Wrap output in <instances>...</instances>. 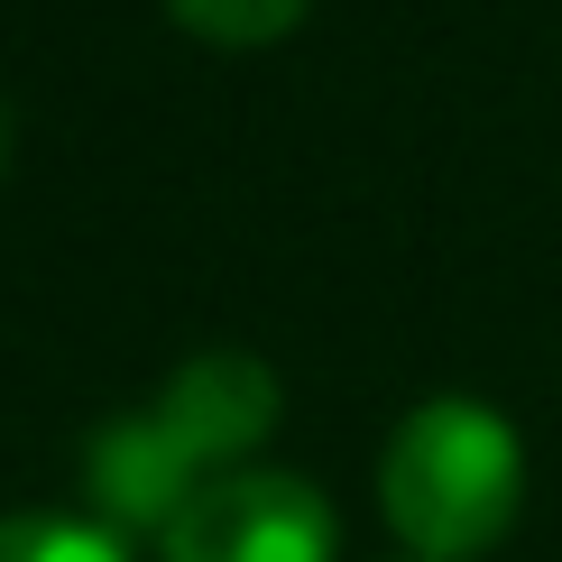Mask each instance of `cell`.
<instances>
[{
	"label": "cell",
	"instance_id": "4",
	"mask_svg": "<svg viewBox=\"0 0 562 562\" xmlns=\"http://www.w3.org/2000/svg\"><path fill=\"white\" fill-rule=\"evenodd\" d=\"M0 562H130L111 526L56 517V507H29V517H0Z\"/></svg>",
	"mask_w": 562,
	"mask_h": 562
},
{
	"label": "cell",
	"instance_id": "2",
	"mask_svg": "<svg viewBox=\"0 0 562 562\" xmlns=\"http://www.w3.org/2000/svg\"><path fill=\"white\" fill-rule=\"evenodd\" d=\"M526 498V461L507 415L471 406V396H434L396 425L387 461H379V507L425 562H471L517 526Z\"/></svg>",
	"mask_w": 562,
	"mask_h": 562
},
{
	"label": "cell",
	"instance_id": "1",
	"mask_svg": "<svg viewBox=\"0 0 562 562\" xmlns=\"http://www.w3.org/2000/svg\"><path fill=\"white\" fill-rule=\"evenodd\" d=\"M268 425H277L268 360H249V350H203V360H184L167 379L157 406L102 425V442H92V461H83V488H92V507H102L111 526H157L167 535L213 480L240 471V452Z\"/></svg>",
	"mask_w": 562,
	"mask_h": 562
},
{
	"label": "cell",
	"instance_id": "6",
	"mask_svg": "<svg viewBox=\"0 0 562 562\" xmlns=\"http://www.w3.org/2000/svg\"><path fill=\"white\" fill-rule=\"evenodd\" d=\"M0 148H10V121H0Z\"/></svg>",
	"mask_w": 562,
	"mask_h": 562
},
{
	"label": "cell",
	"instance_id": "3",
	"mask_svg": "<svg viewBox=\"0 0 562 562\" xmlns=\"http://www.w3.org/2000/svg\"><path fill=\"white\" fill-rule=\"evenodd\" d=\"M157 544L167 562H333V507L295 471H231Z\"/></svg>",
	"mask_w": 562,
	"mask_h": 562
},
{
	"label": "cell",
	"instance_id": "5",
	"mask_svg": "<svg viewBox=\"0 0 562 562\" xmlns=\"http://www.w3.org/2000/svg\"><path fill=\"white\" fill-rule=\"evenodd\" d=\"M167 10L213 46H268V37H286L304 19V0H167Z\"/></svg>",
	"mask_w": 562,
	"mask_h": 562
}]
</instances>
